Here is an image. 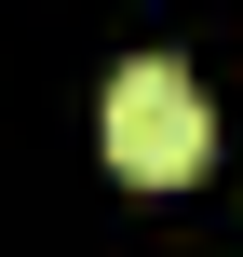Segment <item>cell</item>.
<instances>
[{
	"instance_id": "obj_1",
	"label": "cell",
	"mask_w": 243,
	"mask_h": 257,
	"mask_svg": "<svg viewBox=\"0 0 243 257\" xmlns=\"http://www.w3.org/2000/svg\"><path fill=\"white\" fill-rule=\"evenodd\" d=\"M95 149H108V176H122V190H189V176H203V149H216V108H203V81H189L176 54H135V68H108Z\"/></svg>"
}]
</instances>
